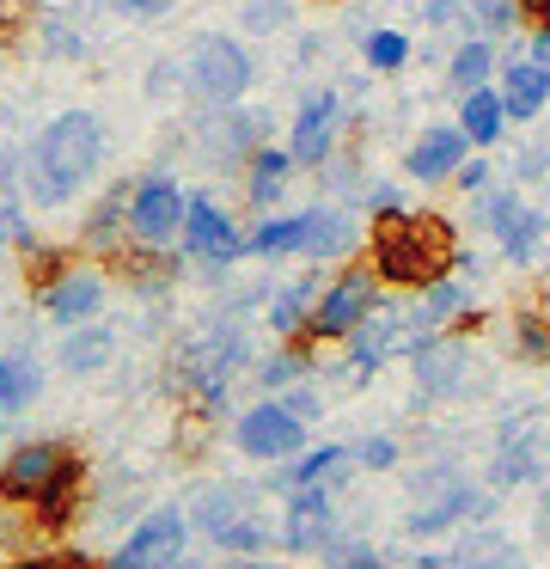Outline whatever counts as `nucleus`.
Segmentation results:
<instances>
[{
  "label": "nucleus",
  "instance_id": "obj_1",
  "mask_svg": "<svg viewBox=\"0 0 550 569\" xmlns=\"http://www.w3.org/2000/svg\"><path fill=\"white\" fill-rule=\"evenodd\" d=\"M104 117L98 111H61L24 141V197L37 209H68L98 172H104Z\"/></svg>",
  "mask_w": 550,
  "mask_h": 569
},
{
  "label": "nucleus",
  "instance_id": "obj_2",
  "mask_svg": "<svg viewBox=\"0 0 550 569\" xmlns=\"http://www.w3.org/2000/svg\"><path fill=\"white\" fill-rule=\"evenodd\" d=\"M367 263H373V276L386 288L422 295L428 282L459 270V233H452V221H440L434 209L379 214V221L367 227Z\"/></svg>",
  "mask_w": 550,
  "mask_h": 569
},
{
  "label": "nucleus",
  "instance_id": "obj_3",
  "mask_svg": "<svg viewBox=\"0 0 550 569\" xmlns=\"http://www.w3.org/2000/svg\"><path fill=\"white\" fill-rule=\"evenodd\" d=\"M244 361H251V337H244V325H227V319H214L208 331H196L178 349V386L196 405V417H220L227 410L232 380H239Z\"/></svg>",
  "mask_w": 550,
  "mask_h": 569
},
{
  "label": "nucleus",
  "instance_id": "obj_4",
  "mask_svg": "<svg viewBox=\"0 0 550 569\" xmlns=\"http://www.w3.org/2000/svg\"><path fill=\"white\" fill-rule=\"evenodd\" d=\"M190 520L227 557H263L269 545H276V527L257 515V490H251V483H214V490H202Z\"/></svg>",
  "mask_w": 550,
  "mask_h": 569
},
{
  "label": "nucleus",
  "instance_id": "obj_5",
  "mask_svg": "<svg viewBox=\"0 0 550 569\" xmlns=\"http://www.w3.org/2000/svg\"><path fill=\"white\" fill-rule=\"evenodd\" d=\"M183 68H190V92L208 111H232V104H244V92L257 87V56L244 50L239 38H227V31H202Z\"/></svg>",
  "mask_w": 550,
  "mask_h": 569
},
{
  "label": "nucleus",
  "instance_id": "obj_6",
  "mask_svg": "<svg viewBox=\"0 0 550 569\" xmlns=\"http://www.w3.org/2000/svg\"><path fill=\"white\" fill-rule=\"evenodd\" d=\"M379 276L367 258H349L337 276H330L324 288H318V307H312V325H306V343H349V331L367 319V312L379 307Z\"/></svg>",
  "mask_w": 550,
  "mask_h": 569
},
{
  "label": "nucleus",
  "instance_id": "obj_7",
  "mask_svg": "<svg viewBox=\"0 0 550 569\" xmlns=\"http://www.w3.org/2000/svg\"><path fill=\"white\" fill-rule=\"evenodd\" d=\"M489 496L477 490L471 478H459L452 466H428L422 478H416V508L403 515V532L410 539H434V532H452L464 527L471 515H483Z\"/></svg>",
  "mask_w": 550,
  "mask_h": 569
},
{
  "label": "nucleus",
  "instance_id": "obj_8",
  "mask_svg": "<svg viewBox=\"0 0 550 569\" xmlns=\"http://www.w3.org/2000/svg\"><path fill=\"white\" fill-rule=\"evenodd\" d=\"M471 214H477V227L501 246V258H508V263H532L538 251H544V239H550V214L538 209L532 197H520V190H496V184H489L483 197H477Z\"/></svg>",
  "mask_w": 550,
  "mask_h": 569
},
{
  "label": "nucleus",
  "instance_id": "obj_9",
  "mask_svg": "<svg viewBox=\"0 0 550 569\" xmlns=\"http://www.w3.org/2000/svg\"><path fill=\"white\" fill-rule=\"evenodd\" d=\"M232 447L244 459H263V466H288L293 453H306V422L293 417L281 398H263V405L239 410L232 422Z\"/></svg>",
  "mask_w": 550,
  "mask_h": 569
},
{
  "label": "nucleus",
  "instance_id": "obj_10",
  "mask_svg": "<svg viewBox=\"0 0 550 569\" xmlns=\"http://www.w3.org/2000/svg\"><path fill=\"white\" fill-rule=\"evenodd\" d=\"M178 251L190 263H208V270H227V263L244 258V233L227 209H220L208 190H190V209H183V233H178Z\"/></svg>",
  "mask_w": 550,
  "mask_h": 569
},
{
  "label": "nucleus",
  "instance_id": "obj_11",
  "mask_svg": "<svg viewBox=\"0 0 550 569\" xmlns=\"http://www.w3.org/2000/svg\"><path fill=\"white\" fill-rule=\"evenodd\" d=\"M183 209H190V190L171 172H141L129 184V233L141 246H171L183 233Z\"/></svg>",
  "mask_w": 550,
  "mask_h": 569
},
{
  "label": "nucleus",
  "instance_id": "obj_12",
  "mask_svg": "<svg viewBox=\"0 0 550 569\" xmlns=\"http://www.w3.org/2000/svg\"><path fill=\"white\" fill-rule=\"evenodd\" d=\"M410 368H416V392L422 398H459L471 386V343L459 331H428L416 337Z\"/></svg>",
  "mask_w": 550,
  "mask_h": 569
},
{
  "label": "nucleus",
  "instance_id": "obj_13",
  "mask_svg": "<svg viewBox=\"0 0 550 569\" xmlns=\"http://www.w3.org/2000/svg\"><path fill=\"white\" fill-rule=\"evenodd\" d=\"M190 545V515L183 508H153L129 527V539L110 551V569H159Z\"/></svg>",
  "mask_w": 550,
  "mask_h": 569
},
{
  "label": "nucleus",
  "instance_id": "obj_14",
  "mask_svg": "<svg viewBox=\"0 0 550 569\" xmlns=\"http://www.w3.org/2000/svg\"><path fill=\"white\" fill-rule=\"evenodd\" d=\"M398 349H416V325H410V312H398V307L379 300V307L349 331V373L354 380H373Z\"/></svg>",
  "mask_w": 550,
  "mask_h": 569
},
{
  "label": "nucleus",
  "instance_id": "obj_15",
  "mask_svg": "<svg viewBox=\"0 0 550 569\" xmlns=\"http://www.w3.org/2000/svg\"><path fill=\"white\" fill-rule=\"evenodd\" d=\"M68 459H73L68 441H19L7 459H0V502H7V508H31Z\"/></svg>",
  "mask_w": 550,
  "mask_h": 569
},
{
  "label": "nucleus",
  "instance_id": "obj_16",
  "mask_svg": "<svg viewBox=\"0 0 550 569\" xmlns=\"http://www.w3.org/2000/svg\"><path fill=\"white\" fill-rule=\"evenodd\" d=\"M43 312L61 325V331H73V325H92L104 319V300H110V276L98 270V263H68V270L56 276V282L43 288Z\"/></svg>",
  "mask_w": 550,
  "mask_h": 569
},
{
  "label": "nucleus",
  "instance_id": "obj_17",
  "mask_svg": "<svg viewBox=\"0 0 550 569\" xmlns=\"http://www.w3.org/2000/svg\"><path fill=\"white\" fill-rule=\"evenodd\" d=\"M288 148L300 166H324L342 153V92H306L300 111H293V129H288Z\"/></svg>",
  "mask_w": 550,
  "mask_h": 569
},
{
  "label": "nucleus",
  "instance_id": "obj_18",
  "mask_svg": "<svg viewBox=\"0 0 550 569\" xmlns=\"http://www.w3.org/2000/svg\"><path fill=\"white\" fill-rule=\"evenodd\" d=\"M367 251V227L354 221V209L349 202H312L306 209V246H300V258H312V263H349V258H361Z\"/></svg>",
  "mask_w": 550,
  "mask_h": 569
},
{
  "label": "nucleus",
  "instance_id": "obj_19",
  "mask_svg": "<svg viewBox=\"0 0 550 569\" xmlns=\"http://www.w3.org/2000/svg\"><path fill=\"white\" fill-rule=\"evenodd\" d=\"M337 490H288V508H281V551L312 557L337 545V508H330Z\"/></svg>",
  "mask_w": 550,
  "mask_h": 569
},
{
  "label": "nucleus",
  "instance_id": "obj_20",
  "mask_svg": "<svg viewBox=\"0 0 550 569\" xmlns=\"http://www.w3.org/2000/svg\"><path fill=\"white\" fill-rule=\"evenodd\" d=\"M471 153L477 148L464 141L459 123H428L422 136L403 148V178H416V184H452V172H459Z\"/></svg>",
  "mask_w": 550,
  "mask_h": 569
},
{
  "label": "nucleus",
  "instance_id": "obj_21",
  "mask_svg": "<svg viewBox=\"0 0 550 569\" xmlns=\"http://www.w3.org/2000/svg\"><path fill=\"white\" fill-rule=\"evenodd\" d=\"M129 184L134 178H117V184L104 190V197H92V209L80 214V233H73V246H80V258H117L122 246H129Z\"/></svg>",
  "mask_w": 550,
  "mask_h": 569
},
{
  "label": "nucleus",
  "instance_id": "obj_22",
  "mask_svg": "<svg viewBox=\"0 0 550 569\" xmlns=\"http://www.w3.org/2000/svg\"><path fill=\"white\" fill-rule=\"evenodd\" d=\"M354 471V447L342 441H324V447H306V453H293L288 466L276 471V490H342Z\"/></svg>",
  "mask_w": 550,
  "mask_h": 569
},
{
  "label": "nucleus",
  "instance_id": "obj_23",
  "mask_svg": "<svg viewBox=\"0 0 550 569\" xmlns=\"http://www.w3.org/2000/svg\"><path fill=\"white\" fill-rule=\"evenodd\" d=\"M496 87H501V104H508L513 123H538V117L550 111V68H538L532 56H520V50L501 62Z\"/></svg>",
  "mask_w": 550,
  "mask_h": 569
},
{
  "label": "nucleus",
  "instance_id": "obj_24",
  "mask_svg": "<svg viewBox=\"0 0 550 569\" xmlns=\"http://www.w3.org/2000/svg\"><path fill=\"white\" fill-rule=\"evenodd\" d=\"M24 148H0V246L24 251L37 246V227L24 214Z\"/></svg>",
  "mask_w": 550,
  "mask_h": 569
},
{
  "label": "nucleus",
  "instance_id": "obj_25",
  "mask_svg": "<svg viewBox=\"0 0 550 569\" xmlns=\"http://www.w3.org/2000/svg\"><path fill=\"white\" fill-rule=\"evenodd\" d=\"M293 172H300V160H293V148L288 141H263V148L244 160V202L251 209H276L281 197H288V184H293Z\"/></svg>",
  "mask_w": 550,
  "mask_h": 569
},
{
  "label": "nucleus",
  "instance_id": "obj_26",
  "mask_svg": "<svg viewBox=\"0 0 550 569\" xmlns=\"http://www.w3.org/2000/svg\"><path fill=\"white\" fill-rule=\"evenodd\" d=\"M416 337L428 331H452V325H471V288L459 282V276H440V282H428L422 295H416V312H410Z\"/></svg>",
  "mask_w": 550,
  "mask_h": 569
},
{
  "label": "nucleus",
  "instance_id": "obj_27",
  "mask_svg": "<svg viewBox=\"0 0 550 569\" xmlns=\"http://www.w3.org/2000/svg\"><path fill=\"white\" fill-rule=\"evenodd\" d=\"M318 276H300V282H281L276 295L263 300V325L276 331V343H293V337H306V325H312V307H318Z\"/></svg>",
  "mask_w": 550,
  "mask_h": 569
},
{
  "label": "nucleus",
  "instance_id": "obj_28",
  "mask_svg": "<svg viewBox=\"0 0 550 569\" xmlns=\"http://www.w3.org/2000/svg\"><path fill=\"white\" fill-rule=\"evenodd\" d=\"M508 104H501V87H477V92H464L459 99V129H464V141H471L477 153L483 148H496L501 136H508Z\"/></svg>",
  "mask_w": 550,
  "mask_h": 569
},
{
  "label": "nucleus",
  "instance_id": "obj_29",
  "mask_svg": "<svg viewBox=\"0 0 550 569\" xmlns=\"http://www.w3.org/2000/svg\"><path fill=\"white\" fill-rule=\"evenodd\" d=\"M80 490H86V459L73 453L68 466H61L56 478H49V490L31 502V520H37L43 532H61V527L73 520V508H80Z\"/></svg>",
  "mask_w": 550,
  "mask_h": 569
},
{
  "label": "nucleus",
  "instance_id": "obj_30",
  "mask_svg": "<svg viewBox=\"0 0 550 569\" xmlns=\"http://www.w3.org/2000/svg\"><path fill=\"white\" fill-rule=\"evenodd\" d=\"M496 74H501V50H496V38H464L459 50L447 56V87L459 92H477V87H496Z\"/></svg>",
  "mask_w": 550,
  "mask_h": 569
},
{
  "label": "nucleus",
  "instance_id": "obj_31",
  "mask_svg": "<svg viewBox=\"0 0 550 569\" xmlns=\"http://www.w3.org/2000/svg\"><path fill=\"white\" fill-rule=\"evenodd\" d=\"M56 361L68 373H98V368H110V361H117V331H110V325H73L68 337H61L56 343Z\"/></svg>",
  "mask_w": 550,
  "mask_h": 569
},
{
  "label": "nucleus",
  "instance_id": "obj_32",
  "mask_svg": "<svg viewBox=\"0 0 550 569\" xmlns=\"http://www.w3.org/2000/svg\"><path fill=\"white\" fill-rule=\"evenodd\" d=\"M300 246H306V209L300 214H263V221L244 233V258H263V263L300 258Z\"/></svg>",
  "mask_w": 550,
  "mask_h": 569
},
{
  "label": "nucleus",
  "instance_id": "obj_33",
  "mask_svg": "<svg viewBox=\"0 0 550 569\" xmlns=\"http://www.w3.org/2000/svg\"><path fill=\"white\" fill-rule=\"evenodd\" d=\"M312 368H318V356H312V343L306 337H293V343H276L263 361H257V386L263 392H288V386H300V380H312Z\"/></svg>",
  "mask_w": 550,
  "mask_h": 569
},
{
  "label": "nucleus",
  "instance_id": "obj_34",
  "mask_svg": "<svg viewBox=\"0 0 550 569\" xmlns=\"http://www.w3.org/2000/svg\"><path fill=\"white\" fill-rule=\"evenodd\" d=\"M37 392H43V368H37L31 349H12V356H0V417H19V410H31Z\"/></svg>",
  "mask_w": 550,
  "mask_h": 569
},
{
  "label": "nucleus",
  "instance_id": "obj_35",
  "mask_svg": "<svg viewBox=\"0 0 550 569\" xmlns=\"http://www.w3.org/2000/svg\"><path fill=\"white\" fill-rule=\"evenodd\" d=\"M447 569H526V557L508 532H471V539L447 557Z\"/></svg>",
  "mask_w": 550,
  "mask_h": 569
},
{
  "label": "nucleus",
  "instance_id": "obj_36",
  "mask_svg": "<svg viewBox=\"0 0 550 569\" xmlns=\"http://www.w3.org/2000/svg\"><path fill=\"white\" fill-rule=\"evenodd\" d=\"M410 56H416V43L403 38L398 26H373V31L361 38V68H367V74H398Z\"/></svg>",
  "mask_w": 550,
  "mask_h": 569
},
{
  "label": "nucleus",
  "instance_id": "obj_37",
  "mask_svg": "<svg viewBox=\"0 0 550 569\" xmlns=\"http://www.w3.org/2000/svg\"><path fill=\"white\" fill-rule=\"evenodd\" d=\"M513 356L550 368V307H520L513 312Z\"/></svg>",
  "mask_w": 550,
  "mask_h": 569
},
{
  "label": "nucleus",
  "instance_id": "obj_38",
  "mask_svg": "<svg viewBox=\"0 0 550 569\" xmlns=\"http://www.w3.org/2000/svg\"><path fill=\"white\" fill-rule=\"evenodd\" d=\"M538 478V435H501L496 447V483H532Z\"/></svg>",
  "mask_w": 550,
  "mask_h": 569
},
{
  "label": "nucleus",
  "instance_id": "obj_39",
  "mask_svg": "<svg viewBox=\"0 0 550 569\" xmlns=\"http://www.w3.org/2000/svg\"><path fill=\"white\" fill-rule=\"evenodd\" d=\"M19 263H24V288H31V295H43V288L56 282L68 263H80V258H73L68 246H49V239H37V246L19 251Z\"/></svg>",
  "mask_w": 550,
  "mask_h": 569
},
{
  "label": "nucleus",
  "instance_id": "obj_40",
  "mask_svg": "<svg viewBox=\"0 0 550 569\" xmlns=\"http://www.w3.org/2000/svg\"><path fill=\"white\" fill-rule=\"evenodd\" d=\"M513 26H520V0H471V13H464V31H477V38H501Z\"/></svg>",
  "mask_w": 550,
  "mask_h": 569
},
{
  "label": "nucleus",
  "instance_id": "obj_41",
  "mask_svg": "<svg viewBox=\"0 0 550 569\" xmlns=\"http://www.w3.org/2000/svg\"><path fill=\"white\" fill-rule=\"evenodd\" d=\"M37 38H43V50L61 56V62H80L86 56V31L73 26V19H61V13H49L43 26H37Z\"/></svg>",
  "mask_w": 550,
  "mask_h": 569
},
{
  "label": "nucleus",
  "instance_id": "obj_42",
  "mask_svg": "<svg viewBox=\"0 0 550 569\" xmlns=\"http://www.w3.org/2000/svg\"><path fill=\"white\" fill-rule=\"evenodd\" d=\"M239 26L269 38V31H288L293 26V0H244L239 7Z\"/></svg>",
  "mask_w": 550,
  "mask_h": 569
},
{
  "label": "nucleus",
  "instance_id": "obj_43",
  "mask_svg": "<svg viewBox=\"0 0 550 569\" xmlns=\"http://www.w3.org/2000/svg\"><path fill=\"white\" fill-rule=\"evenodd\" d=\"M354 466L361 471H391L398 466V441H391V435H367V441L354 447Z\"/></svg>",
  "mask_w": 550,
  "mask_h": 569
},
{
  "label": "nucleus",
  "instance_id": "obj_44",
  "mask_svg": "<svg viewBox=\"0 0 550 569\" xmlns=\"http://www.w3.org/2000/svg\"><path fill=\"white\" fill-rule=\"evenodd\" d=\"M361 209H367V221H379V214H398V209H410V202H403L398 184H367L361 190Z\"/></svg>",
  "mask_w": 550,
  "mask_h": 569
},
{
  "label": "nucleus",
  "instance_id": "obj_45",
  "mask_svg": "<svg viewBox=\"0 0 550 569\" xmlns=\"http://www.w3.org/2000/svg\"><path fill=\"white\" fill-rule=\"evenodd\" d=\"M281 398V405H288L293 410V417H300V422H312L318 417V410H324V392H318V386L312 380H300V386H288V392H276Z\"/></svg>",
  "mask_w": 550,
  "mask_h": 569
},
{
  "label": "nucleus",
  "instance_id": "obj_46",
  "mask_svg": "<svg viewBox=\"0 0 550 569\" xmlns=\"http://www.w3.org/2000/svg\"><path fill=\"white\" fill-rule=\"evenodd\" d=\"M416 7H422V26H459L464 13H471V0H416Z\"/></svg>",
  "mask_w": 550,
  "mask_h": 569
},
{
  "label": "nucleus",
  "instance_id": "obj_47",
  "mask_svg": "<svg viewBox=\"0 0 550 569\" xmlns=\"http://www.w3.org/2000/svg\"><path fill=\"white\" fill-rule=\"evenodd\" d=\"M452 184H459L464 197H483V190H489V160H483V153H471V160L452 172Z\"/></svg>",
  "mask_w": 550,
  "mask_h": 569
},
{
  "label": "nucleus",
  "instance_id": "obj_48",
  "mask_svg": "<svg viewBox=\"0 0 550 569\" xmlns=\"http://www.w3.org/2000/svg\"><path fill=\"white\" fill-rule=\"evenodd\" d=\"M544 172H550V141H532V148L513 160V178H520V184H532V178H544Z\"/></svg>",
  "mask_w": 550,
  "mask_h": 569
},
{
  "label": "nucleus",
  "instance_id": "obj_49",
  "mask_svg": "<svg viewBox=\"0 0 550 569\" xmlns=\"http://www.w3.org/2000/svg\"><path fill=\"white\" fill-rule=\"evenodd\" d=\"M110 13H122V19H159V13H171V0H110Z\"/></svg>",
  "mask_w": 550,
  "mask_h": 569
},
{
  "label": "nucleus",
  "instance_id": "obj_50",
  "mask_svg": "<svg viewBox=\"0 0 550 569\" xmlns=\"http://www.w3.org/2000/svg\"><path fill=\"white\" fill-rule=\"evenodd\" d=\"M526 56H532L538 68H550V19H544V26L526 31Z\"/></svg>",
  "mask_w": 550,
  "mask_h": 569
},
{
  "label": "nucleus",
  "instance_id": "obj_51",
  "mask_svg": "<svg viewBox=\"0 0 550 569\" xmlns=\"http://www.w3.org/2000/svg\"><path fill=\"white\" fill-rule=\"evenodd\" d=\"M24 13H31V0H0V38H7V31L19 26Z\"/></svg>",
  "mask_w": 550,
  "mask_h": 569
},
{
  "label": "nucleus",
  "instance_id": "obj_52",
  "mask_svg": "<svg viewBox=\"0 0 550 569\" xmlns=\"http://www.w3.org/2000/svg\"><path fill=\"white\" fill-rule=\"evenodd\" d=\"M520 19H526V26H544V19H550V0H520Z\"/></svg>",
  "mask_w": 550,
  "mask_h": 569
},
{
  "label": "nucleus",
  "instance_id": "obj_53",
  "mask_svg": "<svg viewBox=\"0 0 550 569\" xmlns=\"http://www.w3.org/2000/svg\"><path fill=\"white\" fill-rule=\"evenodd\" d=\"M159 569H202V557H190V551H178L171 563H159Z\"/></svg>",
  "mask_w": 550,
  "mask_h": 569
},
{
  "label": "nucleus",
  "instance_id": "obj_54",
  "mask_svg": "<svg viewBox=\"0 0 550 569\" xmlns=\"http://www.w3.org/2000/svg\"><path fill=\"white\" fill-rule=\"evenodd\" d=\"M410 569H440V563H434V557H416V563H410Z\"/></svg>",
  "mask_w": 550,
  "mask_h": 569
}]
</instances>
